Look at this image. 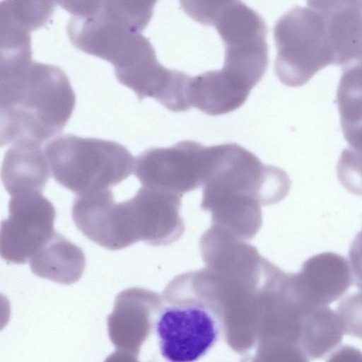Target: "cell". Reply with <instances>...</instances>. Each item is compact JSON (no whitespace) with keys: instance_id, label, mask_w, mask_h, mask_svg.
<instances>
[{"instance_id":"9","label":"cell","mask_w":362,"mask_h":362,"mask_svg":"<svg viewBox=\"0 0 362 362\" xmlns=\"http://www.w3.org/2000/svg\"><path fill=\"white\" fill-rule=\"evenodd\" d=\"M182 196L168 191L141 187L124 201L129 227L135 243L167 245L179 240L185 232L180 216Z\"/></svg>"},{"instance_id":"17","label":"cell","mask_w":362,"mask_h":362,"mask_svg":"<svg viewBox=\"0 0 362 362\" xmlns=\"http://www.w3.org/2000/svg\"><path fill=\"white\" fill-rule=\"evenodd\" d=\"M342 132L349 147L362 153V94L337 93Z\"/></svg>"},{"instance_id":"16","label":"cell","mask_w":362,"mask_h":362,"mask_svg":"<svg viewBox=\"0 0 362 362\" xmlns=\"http://www.w3.org/2000/svg\"><path fill=\"white\" fill-rule=\"evenodd\" d=\"M344 334L337 313L328 306L318 307L303 316L298 344L308 358L318 359L337 346Z\"/></svg>"},{"instance_id":"8","label":"cell","mask_w":362,"mask_h":362,"mask_svg":"<svg viewBox=\"0 0 362 362\" xmlns=\"http://www.w3.org/2000/svg\"><path fill=\"white\" fill-rule=\"evenodd\" d=\"M206 146L182 141L168 148H151L135 159L134 172L143 187L182 196L203 184Z\"/></svg>"},{"instance_id":"14","label":"cell","mask_w":362,"mask_h":362,"mask_svg":"<svg viewBox=\"0 0 362 362\" xmlns=\"http://www.w3.org/2000/svg\"><path fill=\"white\" fill-rule=\"evenodd\" d=\"M321 2L327 17L334 64L342 68L362 55V1Z\"/></svg>"},{"instance_id":"10","label":"cell","mask_w":362,"mask_h":362,"mask_svg":"<svg viewBox=\"0 0 362 362\" xmlns=\"http://www.w3.org/2000/svg\"><path fill=\"white\" fill-rule=\"evenodd\" d=\"M160 303L157 293L143 288H129L117 294L107 317L109 337L117 350L138 356Z\"/></svg>"},{"instance_id":"13","label":"cell","mask_w":362,"mask_h":362,"mask_svg":"<svg viewBox=\"0 0 362 362\" xmlns=\"http://www.w3.org/2000/svg\"><path fill=\"white\" fill-rule=\"evenodd\" d=\"M50 169L42 145L33 142L13 144L6 152L1 166L3 185L11 196L41 193Z\"/></svg>"},{"instance_id":"12","label":"cell","mask_w":362,"mask_h":362,"mask_svg":"<svg viewBox=\"0 0 362 362\" xmlns=\"http://www.w3.org/2000/svg\"><path fill=\"white\" fill-rule=\"evenodd\" d=\"M250 89L223 69L209 71L188 80L187 99L189 106L218 115L240 107Z\"/></svg>"},{"instance_id":"4","label":"cell","mask_w":362,"mask_h":362,"mask_svg":"<svg viewBox=\"0 0 362 362\" xmlns=\"http://www.w3.org/2000/svg\"><path fill=\"white\" fill-rule=\"evenodd\" d=\"M44 151L54 180L77 196L110 189L134 169L130 152L112 141L64 134L49 141Z\"/></svg>"},{"instance_id":"11","label":"cell","mask_w":362,"mask_h":362,"mask_svg":"<svg viewBox=\"0 0 362 362\" xmlns=\"http://www.w3.org/2000/svg\"><path fill=\"white\" fill-rule=\"evenodd\" d=\"M297 276L304 295L315 308L327 306L337 300L353 281L347 260L329 252L308 259Z\"/></svg>"},{"instance_id":"23","label":"cell","mask_w":362,"mask_h":362,"mask_svg":"<svg viewBox=\"0 0 362 362\" xmlns=\"http://www.w3.org/2000/svg\"><path fill=\"white\" fill-rule=\"evenodd\" d=\"M105 362H139L137 356L132 354L116 350V351L110 355Z\"/></svg>"},{"instance_id":"22","label":"cell","mask_w":362,"mask_h":362,"mask_svg":"<svg viewBox=\"0 0 362 362\" xmlns=\"http://www.w3.org/2000/svg\"><path fill=\"white\" fill-rule=\"evenodd\" d=\"M327 362H362V352L350 346H341L327 360Z\"/></svg>"},{"instance_id":"15","label":"cell","mask_w":362,"mask_h":362,"mask_svg":"<svg viewBox=\"0 0 362 362\" xmlns=\"http://www.w3.org/2000/svg\"><path fill=\"white\" fill-rule=\"evenodd\" d=\"M29 262L36 276L65 285L79 280L86 266L83 250L57 232Z\"/></svg>"},{"instance_id":"5","label":"cell","mask_w":362,"mask_h":362,"mask_svg":"<svg viewBox=\"0 0 362 362\" xmlns=\"http://www.w3.org/2000/svg\"><path fill=\"white\" fill-rule=\"evenodd\" d=\"M275 71L284 84L298 87L317 71L335 63L326 12L321 1L296 6L276 23Z\"/></svg>"},{"instance_id":"20","label":"cell","mask_w":362,"mask_h":362,"mask_svg":"<svg viewBox=\"0 0 362 362\" xmlns=\"http://www.w3.org/2000/svg\"><path fill=\"white\" fill-rule=\"evenodd\" d=\"M337 91L362 94V55L342 67Z\"/></svg>"},{"instance_id":"19","label":"cell","mask_w":362,"mask_h":362,"mask_svg":"<svg viewBox=\"0 0 362 362\" xmlns=\"http://www.w3.org/2000/svg\"><path fill=\"white\" fill-rule=\"evenodd\" d=\"M337 313L344 332L362 339V293H354L342 298Z\"/></svg>"},{"instance_id":"1","label":"cell","mask_w":362,"mask_h":362,"mask_svg":"<svg viewBox=\"0 0 362 362\" xmlns=\"http://www.w3.org/2000/svg\"><path fill=\"white\" fill-rule=\"evenodd\" d=\"M75 100L58 66L33 60L1 66V146L23 141L42 145L64 128Z\"/></svg>"},{"instance_id":"6","label":"cell","mask_w":362,"mask_h":362,"mask_svg":"<svg viewBox=\"0 0 362 362\" xmlns=\"http://www.w3.org/2000/svg\"><path fill=\"white\" fill-rule=\"evenodd\" d=\"M155 328L159 349L168 362H195L216 342L219 325L205 303L187 296L165 297Z\"/></svg>"},{"instance_id":"3","label":"cell","mask_w":362,"mask_h":362,"mask_svg":"<svg viewBox=\"0 0 362 362\" xmlns=\"http://www.w3.org/2000/svg\"><path fill=\"white\" fill-rule=\"evenodd\" d=\"M201 208L214 212H245L279 203L291 180L277 167L266 165L236 144L207 146Z\"/></svg>"},{"instance_id":"2","label":"cell","mask_w":362,"mask_h":362,"mask_svg":"<svg viewBox=\"0 0 362 362\" xmlns=\"http://www.w3.org/2000/svg\"><path fill=\"white\" fill-rule=\"evenodd\" d=\"M58 3L71 14L66 30L72 44L112 64L117 79L132 71L154 49L141 33L151 18L154 1Z\"/></svg>"},{"instance_id":"18","label":"cell","mask_w":362,"mask_h":362,"mask_svg":"<svg viewBox=\"0 0 362 362\" xmlns=\"http://www.w3.org/2000/svg\"><path fill=\"white\" fill-rule=\"evenodd\" d=\"M339 182L349 192L362 196V153L350 147L341 152L337 166Z\"/></svg>"},{"instance_id":"7","label":"cell","mask_w":362,"mask_h":362,"mask_svg":"<svg viewBox=\"0 0 362 362\" xmlns=\"http://www.w3.org/2000/svg\"><path fill=\"white\" fill-rule=\"evenodd\" d=\"M8 214L1 224V256L24 264L55 233V209L41 193H24L11 196Z\"/></svg>"},{"instance_id":"21","label":"cell","mask_w":362,"mask_h":362,"mask_svg":"<svg viewBox=\"0 0 362 362\" xmlns=\"http://www.w3.org/2000/svg\"><path fill=\"white\" fill-rule=\"evenodd\" d=\"M349 258L354 283L362 291V230L351 243Z\"/></svg>"},{"instance_id":"24","label":"cell","mask_w":362,"mask_h":362,"mask_svg":"<svg viewBox=\"0 0 362 362\" xmlns=\"http://www.w3.org/2000/svg\"><path fill=\"white\" fill-rule=\"evenodd\" d=\"M19 52H31V51H19ZM2 53V52H1Z\"/></svg>"}]
</instances>
